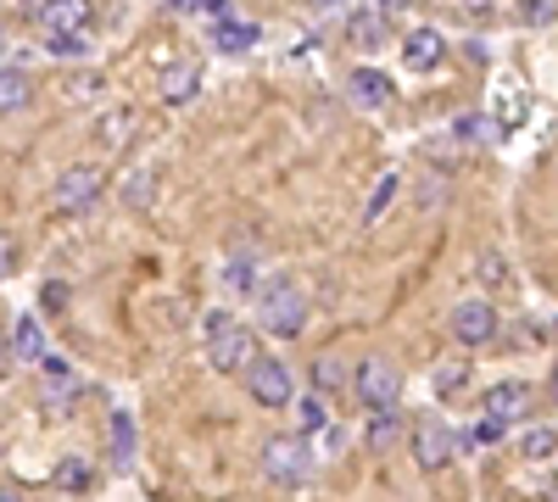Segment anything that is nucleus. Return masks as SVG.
<instances>
[{"label": "nucleus", "instance_id": "f257e3e1", "mask_svg": "<svg viewBox=\"0 0 558 502\" xmlns=\"http://www.w3.org/2000/svg\"><path fill=\"white\" fill-rule=\"evenodd\" d=\"M257 325L268 330V335H279V341H296L302 330H307V296H302V285L296 280H268L263 291H257Z\"/></svg>", "mask_w": 558, "mask_h": 502}, {"label": "nucleus", "instance_id": "f03ea898", "mask_svg": "<svg viewBox=\"0 0 558 502\" xmlns=\"http://www.w3.org/2000/svg\"><path fill=\"white\" fill-rule=\"evenodd\" d=\"M352 391H357V402L368 407V414H375V407H397L402 402V369L391 357H363L357 363V375H352Z\"/></svg>", "mask_w": 558, "mask_h": 502}, {"label": "nucleus", "instance_id": "7ed1b4c3", "mask_svg": "<svg viewBox=\"0 0 558 502\" xmlns=\"http://www.w3.org/2000/svg\"><path fill=\"white\" fill-rule=\"evenodd\" d=\"M246 396L257 402V407H291V396H296V385H291V363H279V357H252L246 363Z\"/></svg>", "mask_w": 558, "mask_h": 502}, {"label": "nucleus", "instance_id": "20e7f679", "mask_svg": "<svg viewBox=\"0 0 558 502\" xmlns=\"http://www.w3.org/2000/svg\"><path fill=\"white\" fill-rule=\"evenodd\" d=\"M458 452H470V441H463L452 425H441V419H425L413 430V464L425 469V475H441Z\"/></svg>", "mask_w": 558, "mask_h": 502}, {"label": "nucleus", "instance_id": "39448f33", "mask_svg": "<svg viewBox=\"0 0 558 502\" xmlns=\"http://www.w3.org/2000/svg\"><path fill=\"white\" fill-rule=\"evenodd\" d=\"M447 330H452V341L458 346H486V341H497V307L492 302H481V296H463L452 313H447Z\"/></svg>", "mask_w": 558, "mask_h": 502}, {"label": "nucleus", "instance_id": "423d86ee", "mask_svg": "<svg viewBox=\"0 0 558 502\" xmlns=\"http://www.w3.org/2000/svg\"><path fill=\"white\" fill-rule=\"evenodd\" d=\"M307 469H313V458H307V441H302V436H274V441L263 446V475H268L274 486H302Z\"/></svg>", "mask_w": 558, "mask_h": 502}, {"label": "nucleus", "instance_id": "0eeeda50", "mask_svg": "<svg viewBox=\"0 0 558 502\" xmlns=\"http://www.w3.org/2000/svg\"><path fill=\"white\" fill-rule=\"evenodd\" d=\"M252 357H257V335L246 325H223V330L207 335V363L218 375H241Z\"/></svg>", "mask_w": 558, "mask_h": 502}, {"label": "nucleus", "instance_id": "6e6552de", "mask_svg": "<svg viewBox=\"0 0 558 502\" xmlns=\"http://www.w3.org/2000/svg\"><path fill=\"white\" fill-rule=\"evenodd\" d=\"M101 196H107V173L96 162H78V168H68L57 179V207L62 212H89Z\"/></svg>", "mask_w": 558, "mask_h": 502}, {"label": "nucleus", "instance_id": "1a4fd4ad", "mask_svg": "<svg viewBox=\"0 0 558 502\" xmlns=\"http://www.w3.org/2000/svg\"><path fill=\"white\" fill-rule=\"evenodd\" d=\"M45 34H84L89 17H96V0H39V12Z\"/></svg>", "mask_w": 558, "mask_h": 502}, {"label": "nucleus", "instance_id": "9d476101", "mask_svg": "<svg viewBox=\"0 0 558 502\" xmlns=\"http://www.w3.org/2000/svg\"><path fill=\"white\" fill-rule=\"evenodd\" d=\"M481 407H486L492 419L514 425V419H525V407H531V385H525V380H497V385H486Z\"/></svg>", "mask_w": 558, "mask_h": 502}, {"label": "nucleus", "instance_id": "9b49d317", "mask_svg": "<svg viewBox=\"0 0 558 502\" xmlns=\"http://www.w3.org/2000/svg\"><path fill=\"white\" fill-rule=\"evenodd\" d=\"M157 96H162L168 107L196 101V96H202V68H196V62H168V68L157 73Z\"/></svg>", "mask_w": 558, "mask_h": 502}, {"label": "nucleus", "instance_id": "f8f14e48", "mask_svg": "<svg viewBox=\"0 0 558 502\" xmlns=\"http://www.w3.org/2000/svg\"><path fill=\"white\" fill-rule=\"evenodd\" d=\"M347 96H352L363 112H380V107L397 96V84H391V73H380V68H357V73L347 78Z\"/></svg>", "mask_w": 558, "mask_h": 502}, {"label": "nucleus", "instance_id": "ddd939ff", "mask_svg": "<svg viewBox=\"0 0 558 502\" xmlns=\"http://www.w3.org/2000/svg\"><path fill=\"white\" fill-rule=\"evenodd\" d=\"M441 57H447V39H441L436 28H413V34L402 39V62H408L413 73H430V68H441Z\"/></svg>", "mask_w": 558, "mask_h": 502}, {"label": "nucleus", "instance_id": "4468645a", "mask_svg": "<svg viewBox=\"0 0 558 502\" xmlns=\"http://www.w3.org/2000/svg\"><path fill=\"white\" fill-rule=\"evenodd\" d=\"M257 39H263V28H257V23H241V17H218V23H213V51L246 57Z\"/></svg>", "mask_w": 558, "mask_h": 502}, {"label": "nucleus", "instance_id": "2eb2a0df", "mask_svg": "<svg viewBox=\"0 0 558 502\" xmlns=\"http://www.w3.org/2000/svg\"><path fill=\"white\" fill-rule=\"evenodd\" d=\"M157 185H162V173L146 162V168H134V173L123 179V191H118V196H123L129 212H151V207H157Z\"/></svg>", "mask_w": 558, "mask_h": 502}, {"label": "nucleus", "instance_id": "dca6fc26", "mask_svg": "<svg viewBox=\"0 0 558 502\" xmlns=\"http://www.w3.org/2000/svg\"><path fill=\"white\" fill-rule=\"evenodd\" d=\"M386 34H391V23H386V12H375V7L352 12V23H347V39L357 45V51H380Z\"/></svg>", "mask_w": 558, "mask_h": 502}, {"label": "nucleus", "instance_id": "f3484780", "mask_svg": "<svg viewBox=\"0 0 558 502\" xmlns=\"http://www.w3.org/2000/svg\"><path fill=\"white\" fill-rule=\"evenodd\" d=\"M307 380H313V391H318V396H341L352 375H347V363H341L336 352H324V357H313V363H307Z\"/></svg>", "mask_w": 558, "mask_h": 502}, {"label": "nucleus", "instance_id": "a211bd4d", "mask_svg": "<svg viewBox=\"0 0 558 502\" xmlns=\"http://www.w3.org/2000/svg\"><path fill=\"white\" fill-rule=\"evenodd\" d=\"M397 441H402L397 407H375V414H368V430H363V446H368V452H391Z\"/></svg>", "mask_w": 558, "mask_h": 502}, {"label": "nucleus", "instance_id": "6ab92c4d", "mask_svg": "<svg viewBox=\"0 0 558 502\" xmlns=\"http://www.w3.org/2000/svg\"><path fill=\"white\" fill-rule=\"evenodd\" d=\"M34 101V78L23 68H0V118H12Z\"/></svg>", "mask_w": 558, "mask_h": 502}, {"label": "nucleus", "instance_id": "aec40b11", "mask_svg": "<svg viewBox=\"0 0 558 502\" xmlns=\"http://www.w3.org/2000/svg\"><path fill=\"white\" fill-rule=\"evenodd\" d=\"M7 346H12V363H39V352H45V335H39V318H17L12 325V335H7Z\"/></svg>", "mask_w": 558, "mask_h": 502}, {"label": "nucleus", "instance_id": "412c9836", "mask_svg": "<svg viewBox=\"0 0 558 502\" xmlns=\"http://www.w3.org/2000/svg\"><path fill=\"white\" fill-rule=\"evenodd\" d=\"M475 280H481L486 291H502V285H508V257H502V252H492V246H486V252H475Z\"/></svg>", "mask_w": 558, "mask_h": 502}, {"label": "nucleus", "instance_id": "4be33fe9", "mask_svg": "<svg viewBox=\"0 0 558 502\" xmlns=\"http://www.w3.org/2000/svg\"><path fill=\"white\" fill-rule=\"evenodd\" d=\"M129 128H134V112L118 107V112H107V118L96 123V140H101V146H123V140H129Z\"/></svg>", "mask_w": 558, "mask_h": 502}, {"label": "nucleus", "instance_id": "5701e85b", "mask_svg": "<svg viewBox=\"0 0 558 502\" xmlns=\"http://www.w3.org/2000/svg\"><path fill=\"white\" fill-rule=\"evenodd\" d=\"M397 185H402V179L397 173H380V185L375 191H368V207H363V223H380V212L397 201Z\"/></svg>", "mask_w": 558, "mask_h": 502}, {"label": "nucleus", "instance_id": "b1692460", "mask_svg": "<svg viewBox=\"0 0 558 502\" xmlns=\"http://www.w3.org/2000/svg\"><path fill=\"white\" fill-rule=\"evenodd\" d=\"M520 452H525V458H531V464H542V458H553V452H558V430H547V425H536V430H525V436H520Z\"/></svg>", "mask_w": 558, "mask_h": 502}, {"label": "nucleus", "instance_id": "393cba45", "mask_svg": "<svg viewBox=\"0 0 558 502\" xmlns=\"http://www.w3.org/2000/svg\"><path fill=\"white\" fill-rule=\"evenodd\" d=\"M452 134H458L463 146H481V140H492V134H497V123H492V118H481V112H463V118L452 123Z\"/></svg>", "mask_w": 558, "mask_h": 502}, {"label": "nucleus", "instance_id": "a878e982", "mask_svg": "<svg viewBox=\"0 0 558 502\" xmlns=\"http://www.w3.org/2000/svg\"><path fill=\"white\" fill-rule=\"evenodd\" d=\"M520 23L525 28H553L558 23V0H520Z\"/></svg>", "mask_w": 558, "mask_h": 502}, {"label": "nucleus", "instance_id": "bb28decb", "mask_svg": "<svg viewBox=\"0 0 558 502\" xmlns=\"http://www.w3.org/2000/svg\"><path fill=\"white\" fill-rule=\"evenodd\" d=\"M112 458H118V464L134 458V419H129V414H112Z\"/></svg>", "mask_w": 558, "mask_h": 502}, {"label": "nucleus", "instance_id": "cd10ccee", "mask_svg": "<svg viewBox=\"0 0 558 502\" xmlns=\"http://www.w3.org/2000/svg\"><path fill=\"white\" fill-rule=\"evenodd\" d=\"M296 425H302V430H324V425H330V414H324V396H318V391L296 402Z\"/></svg>", "mask_w": 558, "mask_h": 502}, {"label": "nucleus", "instance_id": "c85d7f7f", "mask_svg": "<svg viewBox=\"0 0 558 502\" xmlns=\"http://www.w3.org/2000/svg\"><path fill=\"white\" fill-rule=\"evenodd\" d=\"M223 285L229 291H252L257 285V262L252 257H235V262H229V273H223Z\"/></svg>", "mask_w": 558, "mask_h": 502}, {"label": "nucleus", "instance_id": "c756f323", "mask_svg": "<svg viewBox=\"0 0 558 502\" xmlns=\"http://www.w3.org/2000/svg\"><path fill=\"white\" fill-rule=\"evenodd\" d=\"M89 51L84 45V34H51V57H62V62H78Z\"/></svg>", "mask_w": 558, "mask_h": 502}, {"label": "nucleus", "instance_id": "7c9ffc66", "mask_svg": "<svg viewBox=\"0 0 558 502\" xmlns=\"http://www.w3.org/2000/svg\"><path fill=\"white\" fill-rule=\"evenodd\" d=\"M57 486H68V491H84V486H89V464H78V458H68V464L57 469Z\"/></svg>", "mask_w": 558, "mask_h": 502}, {"label": "nucleus", "instance_id": "2f4dec72", "mask_svg": "<svg viewBox=\"0 0 558 502\" xmlns=\"http://www.w3.org/2000/svg\"><path fill=\"white\" fill-rule=\"evenodd\" d=\"M502 436H508V425H502V419H492V414H486V419H481V425H475V430H470V436H463V441H470V446H481V441H502Z\"/></svg>", "mask_w": 558, "mask_h": 502}, {"label": "nucleus", "instance_id": "473e14b6", "mask_svg": "<svg viewBox=\"0 0 558 502\" xmlns=\"http://www.w3.org/2000/svg\"><path fill=\"white\" fill-rule=\"evenodd\" d=\"M184 12H207L213 23H218V17H229V7H223V0H191V7H184Z\"/></svg>", "mask_w": 558, "mask_h": 502}, {"label": "nucleus", "instance_id": "72a5a7b5", "mask_svg": "<svg viewBox=\"0 0 558 502\" xmlns=\"http://www.w3.org/2000/svg\"><path fill=\"white\" fill-rule=\"evenodd\" d=\"M463 375H470V363H463V369H441V375H436V385H441V391H452Z\"/></svg>", "mask_w": 558, "mask_h": 502}, {"label": "nucleus", "instance_id": "f704fd0d", "mask_svg": "<svg viewBox=\"0 0 558 502\" xmlns=\"http://www.w3.org/2000/svg\"><path fill=\"white\" fill-rule=\"evenodd\" d=\"M0 280H12V241L0 235Z\"/></svg>", "mask_w": 558, "mask_h": 502}, {"label": "nucleus", "instance_id": "c9c22d12", "mask_svg": "<svg viewBox=\"0 0 558 502\" xmlns=\"http://www.w3.org/2000/svg\"><path fill=\"white\" fill-rule=\"evenodd\" d=\"M62 302H68V285L51 280V285H45V307H62Z\"/></svg>", "mask_w": 558, "mask_h": 502}, {"label": "nucleus", "instance_id": "e433bc0d", "mask_svg": "<svg viewBox=\"0 0 558 502\" xmlns=\"http://www.w3.org/2000/svg\"><path fill=\"white\" fill-rule=\"evenodd\" d=\"M223 325H235V318H229V313H207V318H202V330H207V335L223 330Z\"/></svg>", "mask_w": 558, "mask_h": 502}, {"label": "nucleus", "instance_id": "4c0bfd02", "mask_svg": "<svg viewBox=\"0 0 558 502\" xmlns=\"http://www.w3.org/2000/svg\"><path fill=\"white\" fill-rule=\"evenodd\" d=\"M12 369V346H7V330H0V375Z\"/></svg>", "mask_w": 558, "mask_h": 502}, {"label": "nucleus", "instance_id": "58836bf2", "mask_svg": "<svg viewBox=\"0 0 558 502\" xmlns=\"http://www.w3.org/2000/svg\"><path fill=\"white\" fill-rule=\"evenodd\" d=\"M336 7H347V0H307V12H336Z\"/></svg>", "mask_w": 558, "mask_h": 502}, {"label": "nucleus", "instance_id": "ea45409f", "mask_svg": "<svg viewBox=\"0 0 558 502\" xmlns=\"http://www.w3.org/2000/svg\"><path fill=\"white\" fill-rule=\"evenodd\" d=\"M368 7H375V12H402L408 0H368Z\"/></svg>", "mask_w": 558, "mask_h": 502}, {"label": "nucleus", "instance_id": "a19ab883", "mask_svg": "<svg viewBox=\"0 0 558 502\" xmlns=\"http://www.w3.org/2000/svg\"><path fill=\"white\" fill-rule=\"evenodd\" d=\"M547 391H553V402H558V369H553V380H547Z\"/></svg>", "mask_w": 558, "mask_h": 502}, {"label": "nucleus", "instance_id": "79ce46f5", "mask_svg": "<svg viewBox=\"0 0 558 502\" xmlns=\"http://www.w3.org/2000/svg\"><path fill=\"white\" fill-rule=\"evenodd\" d=\"M168 7H179V12H184V7H191V0H168Z\"/></svg>", "mask_w": 558, "mask_h": 502}, {"label": "nucleus", "instance_id": "37998d69", "mask_svg": "<svg viewBox=\"0 0 558 502\" xmlns=\"http://www.w3.org/2000/svg\"><path fill=\"white\" fill-rule=\"evenodd\" d=\"M547 491H553V497H558V475H553V486H547Z\"/></svg>", "mask_w": 558, "mask_h": 502}]
</instances>
